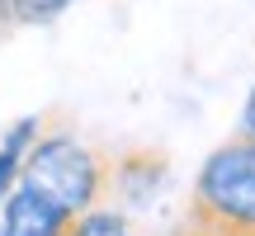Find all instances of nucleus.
<instances>
[{
  "label": "nucleus",
  "mask_w": 255,
  "mask_h": 236,
  "mask_svg": "<svg viewBox=\"0 0 255 236\" xmlns=\"http://www.w3.org/2000/svg\"><path fill=\"white\" fill-rule=\"evenodd\" d=\"M76 218H81V213H71L62 199L33 189V184H24V180L0 203V232L5 236H71Z\"/></svg>",
  "instance_id": "3"
},
{
  "label": "nucleus",
  "mask_w": 255,
  "mask_h": 236,
  "mask_svg": "<svg viewBox=\"0 0 255 236\" xmlns=\"http://www.w3.org/2000/svg\"><path fill=\"white\" fill-rule=\"evenodd\" d=\"M241 132L255 137V85H251V100H246V109H241Z\"/></svg>",
  "instance_id": "9"
},
{
  "label": "nucleus",
  "mask_w": 255,
  "mask_h": 236,
  "mask_svg": "<svg viewBox=\"0 0 255 236\" xmlns=\"http://www.w3.org/2000/svg\"><path fill=\"white\" fill-rule=\"evenodd\" d=\"M0 236H5V232H0Z\"/></svg>",
  "instance_id": "11"
},
{
  "label": "nucleus",
  "mask_w": 255,
  "mask_h": 236,
  "mask_svg": "<svg viewBox=\"0 0 255 236\" xmlns=\"http://www.w3.org/2000/svg\"><path fill=\"white\" fill-rule=\"evenodd\" d=\"M71 236H137V232H132V222H128L123 213L90 208V213H81V218H76Z\"/></svg>",
  "instance_id": "5"
},
{
  "label": "nucleus",
  "mask_w": 255,
  "mask_h": 236,
  "mask_svg": "<svg viewBox=\"0 0 255 236\" xmlns=\"http://www.w3.org/2000/svg\"><path fill=\"white\" fill-rule=\"evenodd\" d=\"M175 236H255V232H213V227H199V222H184Z\"/></svg>",
  "instance_id": "8"
},
{
  "label": "nucleus",
  "mask_w": 255,
  "mask_h": 236,
  "mask_svg": "<svg viewBox=\"0 0 255 236\" xmlns=\"http://www.w3.org/2000/svg\"><path fill=\"white\" fill-rule=\"evenodd\" d=\"M19 180L62 199L71 213H90L109 199V156L66 132L38 137L19 161Z\"/></svg>",
  "instance_id": "2"
},
{
  "label": "nucleus",
  "mask_w": 255,
  "mask_h": 236,
  "mask_svg": "<svg viewBox=\"0 0 255 236\" xmlns=\"http://www.w3.org/2000/svg\"><path fill=\"white\" fill-rule=\"evenodd\" d=\"M165 175H170L165 151H151V146L123 151V156L109 161V199H119L123 208H142V203L156 199V189L165 184Z\"/></svg>",
  "instance_id": "4"
},
{
  "label": "nucleus",
  "mask_w": 255,
  "mask_h": 236,
  "mask_svg": "<svg viewBox=\"0 0 255 236\" xmlns=\"http://www.w3.org/2000/svg\"><path fill=\"white\" fill-rule=\"evenodd\" d=\"M38 137H43V132H38V118H19V123L5 132V142H0V146H5V151H14L19 161H24V151L38 142Z\"/></svg>",
  "instance_id": "6"
},
{
  "label": "nucleus",
  "mask_w": 255,
  "mask_h": 236,
  "mask_svg": "<svg viewBox=\"0 0 255 236\" xmlns=\"http://www.w3.org/2000/svg\"><path fill=\"white\" fill-rule=\"evenodd\" d=\"M0 5H5V0H0Z\"/></svg>",
  "instance_id": "10"
},
{
  "label": "nucleus",
  "mask_w": 255,
  "mask_h": 236,
  "mask_svg": "<svg viewBox=\"0 0 255 236\" xmlns=\"http://www.w3.org/2000/svg\"><path fill=\"white\" fill-rule=\"evenodd\" d=\"M14 184H19V156L0 146V203L9 199V189H14Z\"/></svg>",
  "instance_id": "7"
},
{
  "label": "nucleus",
  "mask_w": 255,
  "mask_h": 236,
  "mask_svg": "<svg viewBox=\"0 0 255 236\" xmlns=\"http://www.w3.org/2000/svg\"><path fill=\"white\" fill-rule=\"evenodd\" d=\"M184 222L213 232H255V137L237 132L208 151L189 194Z\"/></svg>",
  "instance_id": "1"
}]
</instances>
